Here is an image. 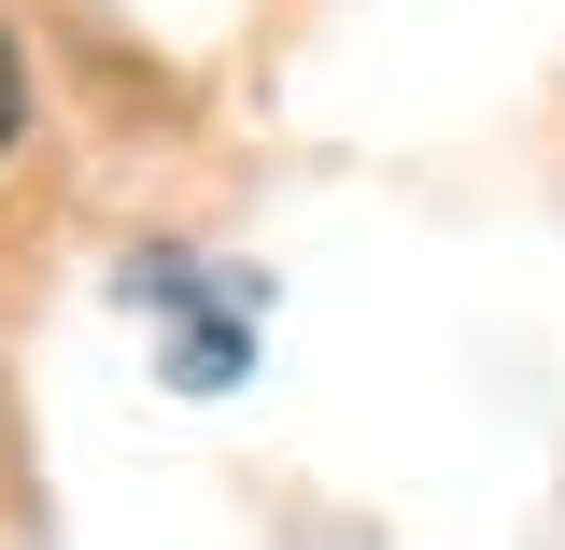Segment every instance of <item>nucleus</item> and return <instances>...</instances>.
Instances as JSON below:
<instances>
[{"mask_svg": "<svg viewBox=\"0 0 565 550\" xmlns=\"http://www.w3.org/2000/svg\"><path fill=\"white\" fill-rule=\"evenodd\" d=\"M29 128V71H14V43H0V141Z\"/></svg>", "mask_w": 565, "mask_h": 550, "instance_id": "f257e3e1", "label": "nucleus"}]
</instances>
